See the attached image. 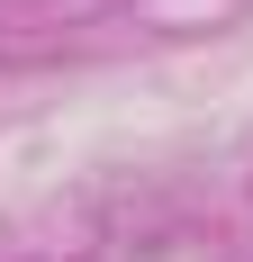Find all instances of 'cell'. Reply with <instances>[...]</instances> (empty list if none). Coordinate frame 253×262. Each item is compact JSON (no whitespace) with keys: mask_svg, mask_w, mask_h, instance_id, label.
I'll return each instance as SVG.
<instances>
[]
</instances>
